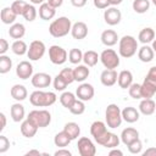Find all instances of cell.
<instances>
[{"label": "cell", "instance_id": "cell-1", "mask_svg": "<svg viewBox=\"0 0 156 156\" xmlns=\"http://www.w3.org/2000/svg\"><path fill=\"white\" fill-rule=\"evenodd\" d=\"M71 29H72V22L66 16H61L54 20L49 26V33L54 38H62L68 33H71Z\"/></svg>", "mask_w": 156, "mask_h": 156}, {"label": "cell", "instance_id": "cell-2", "mask_svg": "<svg viewBox=\"0 0 156 156\" xmlns=\"http://www.w3.org/2000/svg\"><path fill=\"white\" fill-rule=\"evenodd\" d=\"M56 94L52 91L35 90L29 95V101L35 107H48L56 102Z\"/></svg>", "mask_w": 156, "mask_h": 156}, {"label": "cell", "instance_id": "cell-3", "mask_svg": "<svg viewBox=\"0 0 156 156\" xmlns=\"http://www.w3.org/2000/svg\"><path fill=\"white\" fill-rule=\"evenodd\" d=\"M138 41L132 35H123L118 41V52L122 57L129 58L136 54Z\"/></svg>", "mask_w": 156, "mask_h": 156}, {"label": "cell", "instance_id": "cell-4", "mask_svg": "<svg viewBox=\"0 0 156 156\" xmlns=\"http://www.w3.org/2000/svg\"><path fill=\"white\" fill-rule=\"evenodd\" d=\"M106 126L107 124L104 123L102 121H95L90 126V134H91V136L101 146H104L106 144V141L108 140V138L111 135V132L107 130Z\"/></svg>", "mask_w": 156, "mask_h": 156}, {"label": "cell", "instance_id": "cell-5", "mask_svg": "<svg viewBox=\"0 0 156 156\" xmlns=\"http://www.w3.org/2000/svg\"><path fill=\"white\" fill-rule=\"evenodd\" d=\"M105 119H106V124L108 128H118L123 121L122 118V111L119 108L118 105L116 104H110L106 107L105 111Z\"/></svg>", "mask_w": 156, "mask_h": 156}, {"label": "cell", "instance_id": "cell-6", "mask_svg": "<svg viewBox=\"0 0 156 156\" xmlns=\"http://www.w3.org/2000/svg\"><path fill=\"white\" fill-rule=\"evenodd\" d=\"M27 118L32 121L38 128H45L51 122V115L46 110H33L28 113Z\"/></svg>", "mask_w": 156, "mask_h": 156}, {"label": "cell", "instance_id": "cell-7", "mask_svg": "<svg viewBox=\"0 0 156 156\" xmlns=\"http://www.w3.org/2000/svg\"><path fill=\"white\" fill-rule=\"evenodd\" d=\"M100 61L107 69H116L119 66V56L113 49H105L100 54Z\"/></svg>", "mask_w": 156, "mask_h": 156}, {"label": "cell", "instance_id": "cell-8", "mask_svg": "<svg viewBox=\"0 0 156 156\" xmlns=\"http://www.w3.org/2000/svg\"><path fill=\"white\" fill-rule=\"evenodd\" d=\"M45 44L41 40H33L28 46L27 56L30 61H38L40 60L45 54Z\"/></svg>", "mask_w": 156, "mask_h": 156}, {"label": "cell", "instance_id": "cell-9", "mask_svg": "<svg viewBox=\"0 0 156 156\" xmlns=\"http://www.w3.org/2000/svg\"><path fill=\"white\" fill-rule=\"evenodd\" d=\"M49 58L54 65H62L67 61V51L60 45H51L49 48Z\"/></svg>", "mask_w": 156, "mask_h": 156}, {"label": "cell", "instance_id": "cell-10", "mask_svg": "<svg viewBox=\"0 0 156 156\" xmlns=\"http://www.w3.org/2000/svg\"><path fill=\"white\" fill-rule=\"evenodd\" d=\"M77 147L80 156H94L96 154V147L94 143L87 136H82L78 139Z\"/></svg>", "mask_w": 156, "mask_h": 156}, {"label": "cell", "instance_id": "cell-11", "mask_svg": "<svg viewBox=\"0 0 156 156\" xmlns=\"http://www.w3.org/2000/svg\"><path fill=\"white\" fill-rule=\"evenodd\" d=\"M104 20H105V22H106L108 26H116V24H118V23L121 22V20H122V13H121V11H119L117 7H115V6L107 7V9L105 10V12H104Z\"/></svg>", "mask_w": 156, "mask_h": 156}, {"label": "cell", "instance_id": "cell-12", "mask_svg": "<svg viewBox=\"0 0 156 156\" xmlns=\"http://www.w3.org/2000/svg\"><path fill=\"white\" fill-rule=\"evenodd\" d=\"M95 90L94 87L89 83H82L80 85H78L77 90H76V95L78 99L83 100V101H89L94 98Z\"/></svg>", "mask_w": 156, "mask_h": 156}, {"label": "cell", "instance_id": "cell-13", "mask_svg": "<svg viewBox=\"0 0 156 156\" xmlns=\"http://www.w3.org/2000/svg\"><path fill=\"white\" fill-rule=\"evenodd\" d=\"M16 74L21 79H28L33 77V66L29 61H21L16 66Z\"/></svg>", "mask_w": 156, "mask_h": 156}, {"label": "cell", "instance_id": "cell-14", "mask_svg": "<svg viewBox=\"0 0 156 156\" xmlns=\"http://www.w3.org/2000/svg\"><path fill=\"white\" fill-rule=\"evenodd\" d=\"M30 82L34 88H48L51 84V76L44 72H39L33 74Z\"/></svg>", "mask_w": 156, "mask_h": 156}, {"label": "cell", "instance_id": "cell-15", "mask_svg": "<svg viewBox=\"0 0 156 156\" xmlns=\"http://www.w3.org/2000/svg\"><path fill=\"white\" fill-rule=\"evenodd\" d=\"M117 79H118V74H117V71L116 69H104L101 72V76H100V80H101V84L105 85V87H112L117 83Z\"/></svg>", "mask_w": 156, "mask_h": 156}, {"label": "cell", "instance_id": "cell-16", "mask_svg": "<svg viewBox=\"0 0 156 156\" xmlns=\"http://www.w3.org/2000/svg\"><path fill=\"white\" fill-rule=\"evenodd\" d=\"M156 94V82L146 78L141 84V98L143 99H151Z\"/></svg>", "mask_w": 156, "mask_h": 156}, {"label": "cell", "instance_id": "cell-17", "mask_svg": "<svg viewBox=\"0 0 156 156\" xmlns=\"http://www.w3.org/2000/svg\"><path fill=\"white\" fill-rule=\"evenodd\" d=\"M71 35L77 40L84 39L88 35V26L82 21H78V22L73 23L72 29H71Z\"/></svg>", "mask_w": 156, "mask_h": 156}, {"label": "cell", "instance_id": "cell-18", "mask_svg": "<svg viewBox=\"0 0 156 156\" xmlns=\"http://www.w3.org/2000/svg\"><path fill=\"white\" fill-rule=\"evenodd\" d=\"M101 43L106 46H113L117 44V41H119L118 39V34L113 30V29H106L101 33Z\"/></svg>", "mask_w": 156, "mask_h": 156}, {"label": "cell", "instance_id": "cell-19", "mask_svg": "<svg viewBox=\"0 0 156 156\" xmlns=\"http://www.w3.org/2000/svg\"><path fill=\"white\" fill-rule=\"evenodd\" d=\"M136 139H139V132L133 127L124 128L121 133V141L124 145H129L132 141H134Z\"/></svg>", "mask_w": 156, "mask_h": 156}, {"label": "cell", "instance_id": "cell-20", "mask_svg": "<svg viewBox=\"0 0 156 156\" xmlns=\"http://www.w3.org/2000/svg\"><path fill=\"white\" fill-rule=\"evenodd\" d=\"M37 130H38V127L32 121H29L28 118L22 121V123H21V133H22L23 136L30 139L37 134Z\"/></svg>", "mask_w": 156, "mask_h": 156}, {"label": "cell", "instance_id": "cell-21", "mask_svg": "<svg viewBox=\"0 0 156 156\" xmlns=\"http://www.w3.org/2000/svg\"><path fill=\"white\" fill-rule=\"evenodd\" d=\"M139 117H140V112L133 106H128L122 110V118H123V121H126L128 123L136 122L139 119Z\"/></svg>", "mask_w": 156, "mask_h": 156}, {"label": "cell", "instance_id": "cell-22", "mask_svg": "<svg viewBox=\"0 0 156 156\" xmlns=\"http://www.w3.org/2000/svg\"><path fill=\"white\" fill-rule=\"evenodd\" d=\"M56 15V9L52 7L51 5H49L48 2H43L39 6V17L44 21H49L52 20Z\"/></svg>", "mask_w": 156, "mask_h": 156}, {"label": "cell", "instance_id": "cell-23", "mask_svg": "<svg viewBox=\"0 0 156 156\" xmlns=\"http://www.w3.org/2000/svg\"><path fill=\"white\" fill-rule=\"evenodd\" d=\"M155 56V51L151 46H149L147 44H144L140 49H138V57L141 62H150L154 60Z\"/></svg>", "mask_w": 156, "mask_h": 156}, {"label": "cell", "instance_id": "cell-24", "mask_svg": "<svg viewBox=\"0 0 156 156\" xmlns=\"http://www.w3.org/2000/svg\"><path fill=\"white\" fill-rule=\"evenodd\" d=\"M117 83L119 85V88L122 89H128L130 87V84L133 83V74L128 69H123L118 73V79Z\"/></svg>", "mask_w": 156, "mask_h": 156}, {"label": "cell", "instance_id": "cell-25", "mask_svg": "<svg viewBox=\"0 0 156 156\" xmlns=\"http://www.w3.org/2000/svg\"><path fill=\"white\" fill-rule=\"evenodd\" d=\"M10 94H11L12 99H15L16 101H23V100H26L27 96H28V91H27L26 87L22 85V84H15V85L11 88Z\"/></svg>", "mask_w": 156, "mask_h": 156}, {"label": "cell", "instance_id": "cell-26", "mask_svg": "<svg viewBox=\"0 0 156 156\" xmlns=\"http://www.w3.org/2000/svg\"><path fill=\"white\" fill-rule=\"evenodd\" d=\"M156 111V104L152 99H143L139 104V112L145 115V116H150Z\"/></svg>", "mask_w": 156, "mask_h": 156}, {"label": "cell", "instance_id": "cell-27", "mask_svg": "<svg viewBox=\"0 0 156 156\" xmlns=\"http://www.w3.org/2000/svg\"><path fill=\"white\" fill-rule=\"evenodd\" d=\"M24 113H26L24 106L22 104H20V101L13 104L10 108V115H11V118L13 122H22L24 118Z\"/></svg>", "mask_w": 156, "mask_h": 156}, {"label": "cell", "instance_id": "cell-28", "mask_svg": "<svg viewBox=\"0 0 156 156\" xmlns=\"http://www.w3.org/2000/svg\"><path fill=\"white\" fill-rule=\"evenodd\" d=\"M90 74V71L87 65H77V67L73 68V76L76 82H84Z\"/></svg>", "mask_w": 156, "mask_h": 156}, {"label": "cell", "instance_id": "cell-29", "mask_svg": "<svg viewBox=\"0 0 156 156\" xmlns=\"http://www.w3.org/2000/svg\"><path fill=\"white\" fill-rule=\"evenodd\" d=\"M24 34H26V27L22 23H13V24L10 26L9 35L12 39H16V40L22 39Z\"/></svg>", "mask_w": 156, "mask_h": 156}, {"label": "cell", "instance_id": "cell-30", "mask_svg": "<svg viewBox=\"0 0 156 156\" xmlns=\"http://www.w3.org/2000/svg\"><path fill=\"white\" fill-rule=\"evenodd\" d=\"M138 39L140 43L143 44H149V43H152V40L155 39V30L150 27H145L143 28L140 32H139V35H138Z\"/></svg>", "mask_w": 156, "mask_h": 156}, {"label": "cell", "instance_id": "cell-31", "mask_svg": "<svg viewBox=\"0 0 156 156\" xmlns=\"http://www.w3.org/2000/svg\"><path fill=\"white\" fill-rule=\"evenodd\" d=\"M0 17H1V22L4 24H13L15 21H16V17L17 15L13 12V10L10 7H4L1 10V13H0Z\"/></svg>", "mask_w": 156, "mask_h": 156}, {"label": "cell", "instance_id": "cell-32", "mask_svg": "<svg viewBox=\"0 0 156 156\" xmlns=\"http://www.w3.org/2000/svg\"><path fill=\"white\" fill-rule=\"evenodd\" d=\"M99 60H100V55L96 51H94V50H88V51H85L83 54V62L88 67L95 66Z\"/></svg>", "mask_w": 156, "mask_h": 156}, {"label": "cell", "instance_id": "cell-33", "mask_svg": "<svg viewBox=\"0 0 156 156\" xmlns=\"http://www.w3.org/2000/svg\"><path fill=\"white\" fill-rule=\"evenodd\" d=\"M63 130L69 135V138L72 140L77 139L79 136V134H80V127L76 122H68V123H66L65 127H63Z\"/></svg>", "mask_w": 156, "mask_h": 156}, {"label": "cell", "instance_id": "cell-34", "mask_svg": "<svg viewBox=\"0 0 156 156\" xmlns=\"http://www.w3.org/2000/svg\"><path fill=\"white\" fill-rule=\"evenodd\" d=\"M71 141H72V139L69 138V135L65 130L57 133L55 135V138H54V143H55V145L57 147H66V146H68V144Z\"/></svg>", "mask_w": 156, "mask_h": 156}, {"label": "cell", "instance_id": "cell-35", "mask_svg": "<svg viewBox=\"0 0 156 156\" xmlns=\"http://www.w3.org/2000/svg\"><path fill=\"white\" fill-rule=\"evenodd\" d=\"M11 50H12V52H13L15 55L22 56V55H24V54L28 52V45H27L23 40L18 39V40H15V41L12 43Z\"/></svg>", "mask_w": 156, "mask_h": 156}, {"label": "cell", "instance_id": "cell-36", "mask_svg": "<svg viewBox=\"0 0 156 156\" xmlns=\"http://www.w3.org/2000/svg\"><path fill=\"white\" fill-rule=\"evenodd\" d=\"M77 100V95H74L73 93H71V91H63L61 95H60V102H61V105L63 106V107H66V108H68L69 110V107L73 105V102Z\"/></svg>", "mask_w": 156, "mask_h": 156}, {"label": "cell", "instance_id": "cell-37", "mask_svg": "<svg viewBox=\"0 0 156 156\" xmlns=\"http://www.w3.org/2000/svg\"><path fill=\"white\" fill-rule=\"evenodd\" d=\"M132 7L136 13H145L150 9V0H133Z\"/></svg>", "mask_w": 156, "mask_h": 156}, {"label": "cell", "instance_id": "cell-38", "mask_svg": "<svg viewBox=\"0 0 156 156\" xmlns=\"http://www.w3.org/2000/svg\"><path fill=\"white\" fill-rule=\"evenodd\" d=\"M37 15H38V12H37V9L34 7V5L33 4H27V6L23 11V15H22L23 18L28 22H33L37 18Z\"/></svg>", "mask_w": 156, "mask_h": 156}, {"label": "cell", "instance_id": "cell-39", "mask_svg": "<svg viewBox=\"0 0 156 156\" xmlns=\"http://www.w3.org/2000/svg\"><path fill=\"white\" fill-rule=\"evenodd\" d=\"M68 60L73 65H79V62L83 61V52H82V50L77 49V48L71 49L69 52H68Z\"/></svg>", "mask_w": 156, "mask_h": 156}, {"label": "cell", "instance_id": "cell-40", "mask_svg": "<svg viewBox=\"0 0 156 156\" xmlns=\"http://www.w3.org/2000/svg\"><path fill=\"white\" fill-rule=\"evenodd\" d=\"M12 68V60L7 55H0V73L5 74Z\"/></svg>", "mask_w": 156, "mask_h": 156}, {"label": "cell", "instance_id": "cell-41", "mask_svg": "<svg viewBox=\"0 0 156 156\" xmlns=\"http://www.w3.org/2000/svg\"><path fill=\"white\" fill-rule=\"evenodd\" d=\"M69 111H71V113L77 115V116L84 113V111H85V104H84V101L80 100V99H77L73 102V105L69 107Z\"/></svg>", "mask_w": 156, "mask_h": 156}, {"label": "cell", "instance_id": "cell-42", "mask_svg": "<svg viewBox=\"0 0 156 156\" xmlns=\"http://www.w3.org/2000/svg\"><path fill=\"white\" fill-rule=\"evenodd\" d=\"M128 93H129L130 98H133V99H143L141 98V84L132 83L130 87L128 88Z\"/></svg>", "mask_w": 156, "mask_h": 156}, {"label": "cell", "instance_id": "cell-43", "mask_svg": "<svg viewBox=\"0 0 156 156\" xmlns=\"http://www.w3.org/2000/svg\"><path fill=\"white\" fill-rule=\"evenodd\" d=\"M52 84H54V88H55V90H57V91H63L66 88H67V85H68V83L60 76V73L54 78V80H52Z\"/></svg>", "mask_w": 156, "mask_h": 156}, {"label": "cell", "instance_id": "cell-44", "mask_svg": "<svg viewBox=\"0 0 156 156\" xmlns=\"http://www.w3.org/2000/svg\"><path fill=\"white\" fill-rule=\"evenodd\" d=\"M27 6V2L26 1H22V0H16L11 4V9L13 10V12L17 15V16H22L23 15V11Z\"/></svg>", "mask_w": 156, "mask_h": 156}, {"label": "cell", "instance_id": "cell-45", "mask_svg": "<svg viewBox=\"0 0 156 156\" xmlns=\"http://www.w3.org/2000/svg\"><path fill=\"white\" fill-rule=\"evenodd\" d=\"M127 146H128V150H129L130 154H133V155H138V154L141 152L143 143L140 141V139H136V140L132 141V143H130L129 145H127Z\"/></svg>", "mask_w": 156, "mask_h": 156}, {"label": "cell", "instance_id": "cell-46", "mask_svg": "<svg viewBox=\"0 0 156 156\" xmlns=\"http://www.w3.org/2000/svg\"><path fill=\"white\" fill-rule=\"evenodd\" d=\"M119 145V136L115 133H111L108 140L106 141V144L104 145L106 149H113V147H117Z\"/></svg>", "mask_w": 156, "mask_h": 156}, {"label": "cell", "instance_id": "cell-47", "mask_svg": "<svg viewBox=\"0 0 156 156\" xmlns=\"http://www.w3.org/2000/svg\"><path fill=\"white\" fill-rule=\"evenodd\" d=\"M60 76L68 83H73L74 82V76H73V69L72 68H63L61 72H60Z\"/></svg>", "mask_w": 156, "mask_h": 156}, {"label": "cell", "instance_id": "cell-48", "mask_svg": "<svg viewBox=\"0 0 156 156\" xmlns=\"http://www.w3.org/2000/svg\"><path fill=\"white\" fill-rule=\"evenodd\" d=\"M10 149V140L5 135H0V154H5Z\"/></svg>", "mask_w": 156, "mask_h": 156}, {"label": "cell", "instance_id": "cell-49", "mask_svg": "<svg viewBox=\"0 0 156 156\" xmlns=\"http://www.w3.org/2000/svg\"><path fill=\"white\" fill-rule=\"evenodd\" d=\"M93 2H94V6L96 9H100V10L107 9L110 6V1L108 0H93Z\"/></svg>", "mask_w": 156, "mask_h": 156}, {"label": "cell", "instance_id": "cell-50", "mask_svg": "<svg viewBox=\"0 0 156 156\" xmlns=\"http://www.w3.org/2000/svg\"><path fill=\"white\" fill-rule=\"evenodd\" d=\"M9 48H10V44L7 43V40L1 38L0 39V55H5V52L9 50Z\"/></svg>", "mask_w": 156, "mask_h": 156}, {"label": "cell", "instance_id": "cell-51", "mask_svg": "<svg viewBox=\"0 0 156 156\" xmlns=\"http://www.w3.org/2000/svg\"><path fill=\"white\" fill-rule=\"evenodd\" d=\"M55 156H71L72 155V152L69 151V150H67V149H65V147H60L57 151H55V154H54Z\"/></svg>", "mask_w": 156, "mask_h": 156}, {"label": "cell", "instance_id": "cell-52", "mask_svg": "<svg viewBox=\"0 0 156 156\" xmlns=\"http://www.w3.org/2000/svg\"><path fill=\"white\" fill-rule=\"evenodd\" d=\"M146 78H150V79H152V80L156 82V66H152V67L149 69V72H147V74H146Z\"/></svg>", "mask_w": 156, "mask_h": 156}, {"label": "cell", "instance_id": "cell-53", "mask_svg": "<svg viewBox=\"0 0 156 156\" xmlns=\"http://www.w3.org/2000/svg\"><path fill=\"white\" fill-rule=\"evenodd\" d=\"M71 4L74 7H83L87 4V0H71Z\"/></svg>", "mask_w": 156, "mask_h": 156}, {"label": "cell", "instance_id": "cell-54", "mask_svg": "<svg viewBox=\"0 0 156 156\" xmlns=\"http://www.w3.org/2000/svg\"><path fill=\"white\" fill-rule=\"evenodd\" d=\"M143 156H156V147H149L143 152Z\"/></svg>", "mask_w": 156, "mask_h": 156}, {"label": "cell", "instance_id": "cell-55", "mask_svg": "<svg viewBox=\"0 0 156 156\" xmlns=\"http://www.w3.org/2000/svg\"><path fill=\"white\" fill-rule=\"evenodd\" d=\"M62 2H63V0H48V4L51 5V6L55 7V9L60 7V6L62 5Z\"/></svg>", "mask_w": 156, "mask_h": 156}, {"label": "cell", "instance_id": "cell-56", "mask_svg": "<svg viewBox=\"0 0 156 156\" xmlns=\"http://www.w3.org/2000/svg\"><path fill=\"white\" fill-rule=\"evenodd\" d=\"M0 119H1V126H0V130L2 132L4 129H5V127H6V116H5V113H0Z\"/></svg>", "mask_w": 156, "mask_h": 156}, {"label": "cell", "instance_id": "cell-57", "mask_svg": "<svg viewBox=\"0 0 156 156\" xmlns=\"http://www.w3.org/2000/svg\"><path fill=\"white\" fill-rule=\"evenodd\" d=\"M108 155L110 156H115V155H117V156H123V152L119 150V149H117V147H113L110 152H108Z\"/></svg>", "mask_w": 156, "mask_h": 156}, {"label": "cell", "instance_id": "cell-58", "mask_svg": "<svg viewBox=\"0 0 156 156\" xmlns=\"http://www.w3.org/2000/svg\"><path fill=\"white\" fill-rule=\"evenodd\" d=\"M32 155H35V156H40V155H43L40 151H38V150H29V151H27L26 152V156H32Z\"/></svg>", "mask_w": 156, "mask_h": 156}, {"label": "cell", "instance_id": "cell-59", "mask_svg": "<svg viewBox=\"0 0 156 156\" xmlns=\"http://www.w3.org/2000/svg\"><path fill=\"white\" fill-rule=\"evenodd\" d=\"M110 1V5H112V6H117V5H119L123 0H108Z\"/></svg>", "mask_w": 156, "mask_h": 156}, {"label": "cell", "instance_id": "cell-60", "mask_svg": "<svg viewBox=\"0 0 156 156\" xmlns=\"http://www.w3.org/2000/svg\"><path fill=\"white\" fill-rule=\"evenodd\" d=\"M33 5H41L44 2V0H29Z\"/></svg>", "mask_w": 156, "mask_h": 156}, {"label": "cell", "instance_id": "cell-61", "mask_svg": "<svg viewBox=\"0 0 156 156\" xmlns=\"http://www.w3.org/2000/svg\"><path fill=\"white\" fill-rule=\"evenodd\" d=\"M151 48L154 49V51H155V54H156V39L152 40V46H151Z\"/></svg>", "mask_w": 156, "mask_h": 156}, {"label": "cell", "instance_id": "cell-62", "mask_svg": "<svg viewBox=\"0 0 156 156\" xmlns=\"http://www.w3.org/2000/svg\"><path fill=\"white\" fill-rule=\"evenodd\" d=\"M151 1H152V4H154V5L156 6V0H151Z\"/></svg>", "mask_w": 156, "mask_h": 156}]
</instances>
